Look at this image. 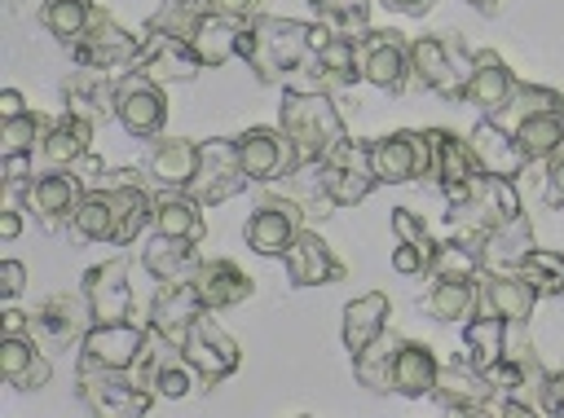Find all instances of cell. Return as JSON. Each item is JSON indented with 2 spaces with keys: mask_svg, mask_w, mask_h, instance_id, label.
Here are the masks:
<instances>
[{
  "mask_svg": "<svg viewBox=\"0 0 564 418\" xmlns=\"http://www.w3.org/2000/svg\"><path fill=\"white\" fill-rule=\"evenodd\" d=\"M273 194L286 198V202H295L304 220H326V216L335 211V202H330V194H326V185H322L317 163H300V167H291L282 180H273Z\"/></svg>",
  "mask_w": 564,
  "mask_h": 418,
  "instance_id": "41",
  "label": "cell"
},
{
  "mask_svg": "<svg viewBox=\"0 0 564 418\" xmlns=\"http://www.w3.org/2000/svg\"><path fill=\"white\" fill-rule=\"evenodd\" d=\"M370 145V167L379 185H410V180H432V136L427 128H397L388 136L366 141Z\"/></svg>",
  "mask_w": 564,
  "mask_h": 418,
  "instance_id": "6",
  "label": "cell"
},
{
  "mask_svg": "<svg viewBox=\"0 0 564 418\" xmlns=\"http://www.w3.org/2000/svg\"><path fill=\"white\" fill-rule=\"evenodd\" d=\"M546 110H564V97H560L555 88H542V84H520V79H516V92H511L507 110L498 114V123L511 132L520 119H529V114H546Z\"/></svg>",
  "mask_w": 564,
  "mask_h": 418,
  "instance_id": "51",
  "label": "cell"
},
{
  "mask_svg": "<svg viewBox=\"0 0 564 418\" xmlns=\"http://www.w3.org/2000/svg\"><path fill=\"white\" fill-rule=\"evenodd\" d=\"M467 4H471V9H480V13H489V9L498 4V0H467Z\"/></svg>",
  "mask_w": 564,
  "mask_h": 418,
  "instance_id": "63",
  "label": "cell"
},
{
  "mask_svg": "<svg viewBox=\"0 0 564 418\" xmlns=\"http://www.w3.org/2000/svg\"><path fill=\"white\" fill-rule=\"evenodd\" d=\"M300 75H313L317 88H352L361 79V62H357V40L348 35H335L317 22V40H313V62L300 70Z\"/></svg>",
  "mask_w": 564,
  "mask_h": 418,
  "instance_id": "27",
  "label": "cell"
},
{
  "mask_svg": "<svg viewBox=\"0 0 564 418\" xmlns=\"http://www.w3.org/2000/svg\"><path fill=\"white\" fill-rule=\"evenodd\" d=\"M75 392L101 418H141L154 405V392L132 370H75Z\"/></svg>",
  "mask_w": 564,
  "mask_h": 418,
  "instance_id": "5",
  "label": "cell"
},
{
  "mask_svg": "<svg viewBox=\"0 0 564 418\" xmlns=\"http://www.w3.org/2000/svg\"><path fill=\"white\" fill-rule=\"evenodd\" d=\"M427 136H432V180L441 185L445 202H458L471 189V180L480 176V167L471 158V145L458 141L449 128H427Z\"/></svg>",
  "mask_w": 564,
  "mask_h": 418,
  "instance_id": "28",
  "label": "cell"
},
{
  "mask_svg": "<svg viewBox=\"0 0 564 418\" xmlns=\"http://www.w3.org/2000/svg\"><path fill=\"white\" fill-rule=\"evenodd\" d=\"M308 4H313V18L335 35L357 40L370 31V4L375 0H308Z\"/></svg>",
  "mask_w": 564,
  "mask_h": 418,
  "instance_id": "49",
  "label": "cell"
},
{
  "mask_svg": "<svg viewBox=\"0 0 564 418\" xmlns=\"http://www.w3.org/2000/svg\"><path fill=\"white\" fill-rule=\"evenodd\" d=\"M300 224H304V216H300V207L295 202H286V198H264L251 216H247V229H242V238H247V246L256 251V255H282L286 246H291V238L300 233Z\"/></svg>",
  "mask_w": 564,
  "mask_h": 418,
  "instance_id": "25",
  "label": "cell"
},
{
  "mask_svg": "<svg viewBox=\"0 0 564 418\" xmlns=\"http://www.w3.org/2000/svg\"><path fill=\"white\" fill-rule=\"evenodd\" d=\"M88 150H93V119H84L75 110H62L57 119H48V128H44V136L35 145L44 167H70Z\"/></svg>",
  "mask_w": 564,
  "mask_h": 418,
  "instance_id": "33",
  "label": "cell"
},
{
  "mask_svg": "<svg viewBox=\"0 0 564 418\" xmlns=\"http://www.w3.org/2000/svg\"><path fill=\"white\" fill-rule=\"evenodd\" d=\"M234 145H238V163H242L247 180H256V185H273V180H282L295 167V150H291L282 128L256 123V128L238 132Z\"/></svg>",
  "mask_w": 564,
  "mask_h": 418,
  "instance_id": "17",
  "label": "cell"
},
{
  "mask_svg": "<svg viewBox=\"0 0 564 418\" xmlns=\"http://www.w3.org/2000/svg\"><path fill=\"white\" fill-rule=\"evenodd\" d=\"M154 233L203 242V238H207L203 202H198L189 189H159V194H154Z\"/></svg>",
  "mask_w": 564,
  "mask_h": 418,
  "instance_id": "38",
  "label": "cell"
},
{
  "mask_svg": "<svg viewBox=\"0 0 564 418\" xmlns=\"http://www.w3.org/2000/svg\"><path fill=\"white\" fill-rule=\"evenodd\" d=\"M22 211H26V207H13V202L0 211V242H18V233H22Z\"/></svg>",
  "mask_w": 564,
  "mask_h": 418,
  "instance_id": "59",
  "label": "cell"
},
{
  "mask_svg": "<svg viewBox=\"0 0 564 418\" xmlns=\"http://www.w3.org/2000/svg\"><path fill=\"white\" fill-rule=\"evenodd\" d=\"M194 286H198V295H203V304L212 312L238 308V304H247L256 295V282L234 260H203L198 273H194Z\"/></svg>",
  "mask_w": 564,
  "mask_h": 418,
  "instance_id": "35",
  "label": "cell"
},
{
  "mask_svg": "<svg viewBox=\"0 0 564 418\" xmlns=\"http://www.w3.org/2000/svg\"><path fill=\"white\" fill-rule=\"evenodd\" d=\"M0 334H31V312H18V308H4V321H0Z\"/></svg>",
  "mask_w": 564,
  "mask_h": 418,
  "instance_id": "61",
  "label": "cell"
},
{
  "mask_svg": "<svg viewBox=\"0 0 564 418\" xmlns=\"http://www.w3.org/2000/svg\"><path fill=\"white\" fill-rule=\"evenodd\" d=\"M84 180L70 172V167H44V172H35V180L18 194L22 198V207L44 224V229H62L66 224V216L75 211V202L84 198Z\"/></svg>",
  "mask_w": 564,
  "mask_h": 418,
  "instance_id": "16",
  "label": "cell"
},
{
  "mask_svg": "<svg viewBox=\"0 0 564 418\" xmlns=\"http://www.w3.org/2000/svg\"><path fill=\"white\" fill-rule=\"evenodd\" d=\"M97 185H106L110 198H115V220H119L115 242H137L145 229H154V194L141 185V172L115 167Z\"/></svg>",
  "mask_w": 564,
  "mask_h": 418,
  "instance_id": "22",
  "label": "cell"
},
{
  "mask_svg": "<svg viewBox=\"0 0 564 418\" xmlns=\"http://www.w3.org/2000/svg\"><path fill=\"white\" fill-rule=\"evenodd\" d=\"M251 180L238 163V145L234 136H212L203 141V158H198V176L189 180V194L203 202V207H220L229 202L234 194H242Z\"/></svg>",
  "mask_w": 564,
  "mask_h": 418,
  "instance_id": "12",
  "label": "cell"
},
{
  "mask_svg": "<svg viewBox=\"0 0 564 418\" xmlns=\"http://www.w3.org/2000/svg\"><path fill=\"white\" fill-rule=\"evenodd\" d=\"M150 339V326L137 321H93L79 339L75 370H132L141 348Z\"/></svg>",
  "mask_w": 564,
  "mask_h": 418,
  "instance_id": "10",
  "label": "cell"
},
{
  "mask_svg": "<svg viewBox=\"0 0 564 418\" xmlns=\"http://www.w3.org/2000/svg\"><path fill=\"white\" fill-rule=\"evenodd\" d=\"M93 321H132V286H128V255L93 264L79 282Z\"/></svg>",
  "mask_w": 564,
  "mask_h": 418,
  "instance_id": "21",
  "label": "cell"
},
{
  "mask_svg": "<svg viewBox=\"0 0 564 418\" xmlns=\"http://www.w3.org/2000/svg\"><path fill=\"white\" fill-rule=\"evenodd\" d=\"M357 62H361L366 84H375L383 92H405V84H410V40H401L397 31L357 35Z\"/></svg>",
  "mask_w": 564,
  "mask_h": 418,
  "instance_id": "15",
  "label": "cell"
},
{
  "mask_svg": "<svg viewBox=\"0 0 564 418\" xmlns=\"http://www.w3.org/2000/svg\"><path fill=\"white\" fill-rule=\"evenodd\" d=\"M93 18H97V4L93 0H40V26L57 44H66V48L88 31Z\"/></svg>",
  "mask_w": 564,
  "mask_h": 418,
  "instance_id": "46",
  "label": "cell"
},
{
  "mask_svg": "<svg viewBox=\"0 0 564 418\" xmlns=\"http://www.w3.org/2000/svg\"><path fill=\"white\" fill-rule=\"evenodd\" d=\"M212 13L234 18V22H256L260 18V0H212Z\"/></svg>",
  "mask_w": 564,
  "mask_h": 418,
  "instance_id": "58",
  "label": "cell"
},
{
  "mask_svg": "<svg viewBox=\"0 0 564 418\" xmlns=\"http://www.w3.org/2000/svg\"><path fill=\"white\" fill-rule=\"evenodd\" d=\"M502 392L489 383L485 370H476L467 356H454L436 370V387H432V400L445 409V414H494V400Z\"/></svg>",
  "mask_w": 564,
  "mask_h": 418,
  "instance_id": "13",
  "label": "cell"
},
{
  "mask_svg": "<svg viewBox=\"0 0 564 418\" xmlns=\"http://www.w3.org/2000/svg\"><path fill=\"white\" fill-rule=\"evenodd\" d=\"M533 304H538V290L516 268H480L476 273V312L529 326Z\"/></svg>",
  "mask_w": 564,
  "mask_h": 418,
  "instance_id": "18",
  "label": "cell"
},
{
  "mask_svg": "<svg viewBox=\"0 0 564 418\" xmlns=\"http://www.w3.org/2000/svg\"><path fill=\"white\" fill-rule=\"evenodd\" d=\"M542 198L546 207H564V145L546 158V176H542Z\"/></svg>",
  "mask_w": 564,
  "mask_h": 418,
  "instance_id": "55",
  "label": "cell"
},
{
  "mask_svg": "<svg viewBox=\"0 0 564 418\" xmlns=\"http://www.w3.org/2000/svg\"><path fill=\"white\" fill-rule=\"evenodd\" d=\"M524 163H546L560 145H564V110H546V114H529L511 128Z\"/></svg>",
  "mask_w": 564,
  "mask_h": 418,
  "instance_id": "43",
  "label": "cell"
},
{
  "mask_svg": "<svg viewBox=\"0 0 564 418\" xmlns=\"http://www.w3.org/2000/svg\"><path fill=\"white\" fill-rule=\"evenodd\" d=\"M388 317H392V299L383 290H366V295L348 299L344 304V330H339L348 356H357L370 339H379L388 330Z\"/></svg>",
  "mask_w": 564,
  "mask_h": 418,
  "instance_id": "39",
  "label": "cell"
},
{
  "mask_svg": "<svg viewBox=\"0 0 564 418\" xmlns=\"http://www.w3.org/2000/svg\"><path fill=\"white\" fill-rule=\"evenodd\" d=\"M31 158H35V154H9V158H0V163H4V189H9V194H22V189L35 180Z\"/></svg>",
  "mask_w": 564,
  "mask_h": 418,
  "instance_id": "56",
  "label": "cell"
},
{
  "mask_svg": "<svg viewBox=\"0 0 564 418\" xmlns=\"http://www.w3.org/2000/svg\"><path fill=\"white\" fill-rule=\"evenodd\" d=\"M397 343H401V334H379V339H370L357 356H352V374H357V383L366 387V392H375V396H388L392 392V356H397Z\"/></svg>",
  "mask_w": 564,
  "mask_h": 418,
  "instance_id": "45",
  "label": "cell"
},
{
  "mask_svg": "<svg viewBox=\"0 0 564 418\" xmlns=\"http://www.w3.org/2000/svg\"><path fill=\"white\" fill-rule=\"evenodd\" d=\"M198 264H203V255H198V242H189V238L150 233L141 246V268L154 282H189L198 273Z\"/></svg>",
  "mask_w": 564,
  "mask_h": 418,
  "instance_id": "34",
  "label": "cell"
},
{
  "mask_svg": "<svg viewBox=\"0 0 564 418\" xmlns=\"http://www.w3.org/2000/svg\"><path fill=\"white\" fill-rule=\"evenodd\" d=\"M198 312H207V304H203L194 277H189V282H159V290H154V299H150V317H145V326H150L154 334L181 343Z\"/></svg>",
  "mask_w": 564,
  "mask_h": 418,
  "instance_id": "26",
  "label": "cell"
},
{
  "mask_svg": "<svg viewBox=\"0 0 564 418\" xmlns=\"http://www.w3.org/2000/svg\"><path fill=\"white\" fill-rule=\"evenodd\" d=\"M511 92H516V75H511V66H507L494 48H476V53H471V70H467V79H463L458 101L476 106L485 119H498V114L507 110Z\"/></svg>",
  "mask_w": 564,
  "mask_h": 418,
  "instance_id": "20",
  "label": "cell"
},
{
  "mask_svg": "<svg viewBox=\"0 0 564 418\" xmlns=\"http://www.w3.org/2000/svg\"><path fill=\"white\" fill-rule=\"evenodd\" d=\"M313 40H317V22L260 13L256 22L242 26L238 57L256 70L260 84H286L313 62Z\"/></svg>",
  "mask_w": 564,
  "mask_h": 418,
  "instance_id": "1",
  "label": "cell"
},
{
  "mask_svg": "<svg viewBox=\"0 0 564 418\" xmlns=\"http://www.w3.org/2000/svg\"><path fill=\"white\" fill-rule=\"evenodd\" d=\"M88 326H93V312H88L84 290L79 295H53V299H44L31 312V334L44 339V343H53V348H66V343L79 348V339H84Z\"/></svg>",
  "mask_w": 564,
  "mask_h": 418,
  "instance_id": "29",
  "label": "cell"
},
{
  "mask_svg": "<svg viewBox=\"0 0 564 418\" xmlns=\"http://www.w3.org/2000/svg\"><path fill=\"white\" fill-rule=\"evenodd\" d=\"M516 273L538 290V299H555V295H564V255H560V251L533 246V251L516 264Z\"/></svg>",
  "mask_w": 564,
  "mask_h": 418,
  "instance_id": "50",
  "label": "cell"
},
{
  "mask_svg": "<svg viewBox=\"0 0 564 418\" xmlns=\"http://www.w3.org/2000/svg\"><path fill=\"white\" fill-rule=\"evenodd\" d=\"M132 374H137L154 396H167V400L189 396V387H194V378H198L194 365L185 361L181 343H172V339H163V334H154V330H150L141 356H137Z\"/></svg>",
  "mask_w": 564,
  "mask_h": 418,
  "instance_id": "14",
  "label": "cell"
},
{
  "mask_svg": "<svg viewBox=\"0 0 564 418\" xmlns=\"http://www.w3.org/2000/svg\"><path fill=\"white\" fill-rule=\"evenodd\" d=\"M242 26H247V22H234V18L212 13V18L198 26V35L189 40L194 53H198V62L212 66V70L225 66V62H234V57H238V35H242Z\"/></svg>",
  "mask_w": 564,
  "mask_h": 418,
  "instance_id": "47",
  "label": "cell"
},
{
  "mask_svg": "<svg viewBox=\"0 0 564 418\" xmlns=\"http://www.w3.org/2000/svg\"><path fill=\"white\" fill-rule=\"evenodd\" d=\"M388 224H392L397 242H410V246H419L427 260H436V246H441V242L432 238V229L423 224V216H414L410 207H392V220H388Z\"/></svg>",
  "mask_w": 564,
  "mask_h": 418,
  "instance_id": "54",
  "label": "cell"
},
{
  "mask_svg": "<svg viewBox=\"0 0 564 418\" xmlns=\"http://www.w3.org/2000/svg\"><path fill=\"white\" fill-rule=\"evenodd\" d=\"M207 18H212V0H159V9L150 13L145 31H163V35H176V40H194Z\"/></svg>",
  "mask_w": 564,
  "mask_h": 418,
  "instance_id": "48",
  "label": "cell"
},
{
  "mask_svg": "<svg viewBox=\"0 0 564 418\" xmlns=\"http://www.w3.org/2000/svg\"><path fill=\"white\" fill-rule=\"evenodd\" d=\"M0 378L18 392H40L53 378V361L44 356L35 334H0Z\"/></svg>",
  "mask_w": 564,
  "mask_h": 418,
  "instance_id": "30",
  "label": "cell"
},
{
  "mask_svg": "<svg viewBox=\"0 0 564 418\" xmlns=\"http://www.w3.org/2000/svg\"><path fill=\"white\" fill-rule=\"evenodd\" d=\"M66 92V110L84 114V119H115V97H119V70H93V66H75L62 84Z\"/></svg>",
  "mask_w": 564,
  "mask_h": 418,
  "instance_id": "32",
  "label": "cell"
},
{
  "mask_svg": "<svg viewBox=\"0 0 564 418\" xmlns=\"http://www.w3.org/2000/svg\"><path fill=\"white\" fill-rule=\"evenodd\" d=\"M555 418H564V409H560V414H555Z\"/></svg>",
  "mask_w": 564,
  "mask_h": 418,
  "instance_id": "64",
  "label": "cell"
},
{
  "mask_svg": "<svg viewBox=\"0 0 564 418\" xmlns=\"http://www.w3.org/2000/svg\"><path fill=\"white\" fill-rule=\"evenodd\" d=\"M392 13H401V18H423V13H432V4L436 0H383Z\"/></svg>",
  "mask_w": 564,
  "mask_h": 418,
  "instance_id": "62",
  "label": "cell"
},
{
  "mask_svg": "<svg viewBox=\"0 0 564 418\" xmlns=\"http://www.w3.org/2000/svg\"><path fill=\"white\" fill-rule=\"evenodd\" d=\"M282 268H286L291 286H330V282L344 277V264L335 260L326 238L317 229H308V224H300V233L282 251Z\"/></svg>",
  "mask_w": 564,
  "mask_h": 418,
  "instance_id": "23",
  "label": "cell"
},
{
  "mask_svg": "<svg viewBox=\"0 0 564 418\" xmlns=\"http://www.w3.org/2000/svg\"><path fill=\"white\" fill-rule=\"evenodd\" d=\"M467 70H471V53L463 48L458 35H419V40H410V84L458 101Z\"/></svg>",
  "mask_w": 564,
  "mask_h": 418,
  "instance_id": "4",
  "label": "cell"
},
{
  "mask_svg": "<svg viewBox=\"0 0 564 418\" xmlns=\"http://www.w3.org/2000/svg\"><path fill=\"white\" fill-rule=\"evenodd\" d=\"M432 286L423 290V312L432 321H467L476 312V277H427Z\"/></svg>",
  "mask_w": 564,
  "mask_h": 418,
  "instance_id": "42",
  "label": "cell"
},
{
  "mask_svg": "<svg viewBox=\"0 0 564 418\" xmlns=\"http://www.w3.org/2000/svg\"><path fill=\"white\" fill-rule=\"evenodd\" d=\"M181 352H185V361L194 365V374H198L203 387L225 383V378L242 365V348H238L234 334L212 317V308L194 317V326H189L185 339H181Z\"/></svg>",
  "mask_w": 564,
  "mask_h": 418,
  "instance_id": "7",
  "label": "cell"
},
{
  "mask_svg": "<svg viewBox=\"0 0 564 418\" xmlns=\"http://www.w3.org/2000/svg\"><path fill=\"white\" fill-rule=\"evenodd\" d=\"M18 114H26V101H22L18 88H4V92H0V123H4V119H18Z\"/></svg>",
  "mask_w": 564,
  "mask_h": 418,
  "instance_id": "60",
  "label": "cell"
},
{
  "mask_svg": "<svg viewBox=\"0 0 564 418\" xmlns=\"http://www.w3.org/2000/svg\"><path fill=\"white\" fill-rule=\"evenodd\" d=\"M198 158H203V141H189V136L145 141V176L159 189H189V180L198 176Z\"/></svg>",
  "mask_w": 564,
  "mask_h": 418,
  "instance_id": "24",
  "label": "cell"
},
{
  "mask_svg": "<svg viewBox=\"0 0 564 418\" xmlns=\"http://www.w3.org/2000/svg\"><path fill=\"white\" fill-rule=\"evenodd\" d=\"M511 216H520V194H516V180L507 176H476L471 189L445 207L449 238H463L467 246H476L489 229H498Z\"/></svg>",
  "mask_w": 564,
  "mask_h": 418,
  "instance_id": "3",
  "label": "cell"
},
{
  "mask_svg": "<svg viewBox=\"0 0 564 418\" xmlns=\"http://www.w3.org/2000/svg\"><path fill=\"white\" fill-rule=\"evenodd\" d=\"M278 128L286 132L291 150H295V167L300 163H322L339 141H348V128L330 101V92L322 88H282L278 101Z\"/></svg>",
  "mask_w": 564,
  "mask_h": 418,
  "instance_id": "2",
  "label": "cell"
},
{
  "mask_svg": "<svg viewBox=\"0 0 564 418\" xmlns=\"http://www.w3.org/2000/svg\"><path fill=\"white\" fill-rule=\"evenodd\" d=\"M22 286H26V268L18 260H0V299L13 304L22 295Z\"/></svg>",
  "mask_w": 564,
  "mask_h": 418,
  "instance_id": "57",
  "label": "cell"
},
{
  "mask_svg": "<svg viewBox=\"0 0 564 418\" xmlns=\"http://www.w3.org/2000/svg\"><path fill=\"white\" fill-rule=\"evenodd\" d=\"M476 273H480V255L463 238H445L427 268V277H476Z\"/></svg>",
  "mask_w": 564,
  "mask_h": 418,
  "instance_id": "53",
  "label": "cell"
},
{
  "mask_svg": "<svg viewBox=\"0 0 564 418\" xmlns=\"http://www.w3.org/2000/svg\"><path fill=\"white\" fill-rule=\"evenodd\" d=\"M62 229H66L75 242H115L119 220H115V198H110V189H106V185L84 189V198L75 202V211L66 216Z\"/></svg>",
  "mask_w": 564,
  "mask_h": 418,
  "instance_id": "37",
  "label": "cell"
},
{
  "mask_svg": "<svg viewBox=\"0 0 564 418\" xmlns=\"http://www.w3.org/2000/svg\"><path fill=\"white\" fill-rule=\"evenodd\" d=\"M502 352H507V321H502V317L471 312V317L463 321V356H467L476 370H489Z\"/></svg>",
  "mask_w": 564,
  "mask_h": 418,
  "instance_id": "44",
  "label": "cell"
},
{
  "mask_svg": "<svg viewBox=\"0 0 564 418\" xmlns=\"http://www.w3.org/2000/svg\"><path fill=\"white\" fill-rule=\"evenodd\" d=\"M132 70H141V75H150L167 88V84L198 79V70H207V66L198 62L189 40H176V35H163V31H141V57H137Z\"/></svg>",
  "mask_w": 564,
  "mask_h": 418,
  "instance_id": "19",
  "label": "cell"
},
{
  "mask_svg": "<svg viewBox=\"0 0 564 418\" xmlns=\"http://www.w3.org/2000/svg\"><path fill=\"white\" fill-rule=\"evenodd\" d=\"M75 66H93V70H132L141 57V35L123 31L106 9H97V18L88 22V31L66 48Z\"/></svg>",
  "mask_w": 564,
  "mask_h": 418,
  "instance_id": "8",
  "label": "cell"
},
{
  "mask_svg": "<svg viewBox=\"0 0 564 418\" xmlns=\"http://www.w3.org/2000/svg\"><path fill=\"white\" fill-rule=\"evenodd\" d=\"M529 251H533V224H529L524 211L511 216V220H502L498 229H489V233L476 242L480 268H516Z\"/></svg>",
  "mask_w": 564,
  "mask_h": 418,
  "instance_id": "40",
  "label": "cell"
},
{
  "mask_svg": "<svg viewBox=\"0 0 564 418\" xmlns=\"http://www.w3.org/2000/svg\"><path fill=\"white\" fill-rule=\"evenodd\" d=\"M44 128H48V119L35 114V110H26L18 119H4L0 123V158H9V154H35Z\"/></svg>",
  "mask_w": 564,
  "mask_h": 418,
  "instance_id": "52",
  "label": "cell"
},
{
  "mask_svg": "<svg viewBox=\"0 0 564 418\" xmlns=\"http://www.w3.org/2000/svg\"><path fill=\"white\" fill-rule=\"evenodd\" d=\"M467 145H471V158H476L480 176H507V180H516L529 167L524 154H520V145H516V136L498 119H480L467 132Z\"/></svg>",
  "mask_w": 564,
  "mask_h": 418,
  "instance_id": "31",
  "label": "cell"
},
{
  "mask_svg": "<svg viewBox=\"0 0 564 418\" xmlns=\"http://www.w3.org/2000/svg\"><path fill=\"white\" fill-rule=\"evenodd\" d=\"M317 172H322V185H326V194H330V202L335 207H357L361 198H370V189L379 185L375 180V167H370V145L366 141H339L322 163H317Z\"/></svg>",
  "mask_w": 564,
  "mask_h": 418,
  "instance_id": "11",
  "label": "cell"
},
{
  "mask_svg": "<svg viewBox=\"0 0 564 418\" xmlns=\"http://www.w3.org/2000/svg\"><path fill=\"white\" fill-rule=\"evenodd\" d=\"M115 119L132 141H154L167 123V92L159 79L141 70L119 75V97H115Z\"/></svg>",
  "mask_w": 564,
  "mask_h": 418,
  "instance_id": "9",
  "label": "cell"
},
{
  "mask_svg": "<svg viewBox=\"0 0 564 418\" xmlns=\"http://www.w3.org/2000/svg\"><path fill=\"white\" fill-rule=\"evenodd\" d=\"M436 370H441V361H436V352L427 343L401 339L397 356H392V392L405 396V400H423L436 387Z\"/></svg>",
  "mask_w": 564,
  "mask_h": 418,
  "instance_id": "36",
  "label": "cell"
}]
</instances>
